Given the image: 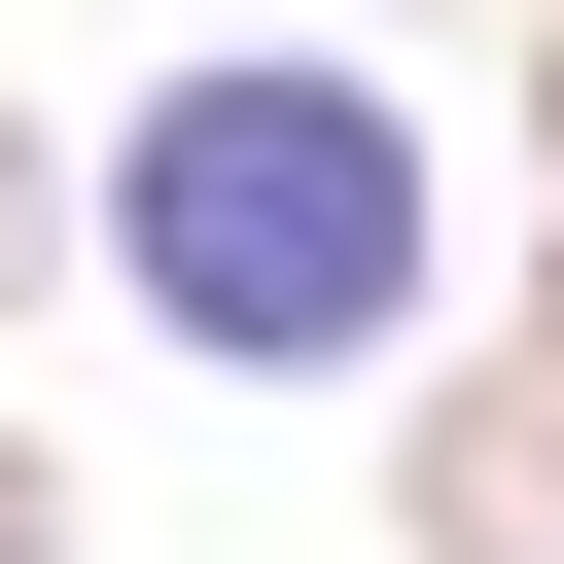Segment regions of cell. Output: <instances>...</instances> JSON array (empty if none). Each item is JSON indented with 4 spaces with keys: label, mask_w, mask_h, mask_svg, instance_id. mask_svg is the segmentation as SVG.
<instances>
[{
    "label": "cell",
    "mask_w": 564,
    "mask_h": 564,
    "mask_svg": "<svg viewBox=\"0 0 564 564\" xmlns=\"http://www.w3.org/2000/svg\"><path fill=\"white\" fill-rule=\"evenodd\" d=\"M0 564H106V494H70V423L0 388Z\"/></svg>",
    "instance_id": "5b68a950"
},
{
    "label": "cell",
    "mask_w": 564,
    "mask_h": 564,
    "mask_svg": "<svg viewBox=\"0 0 564 564\" xmlns=\"http://www.w3.org/2000/svg\"><path fill=\"white\" fill-rule=\"evenodd\" d=\"M494 70H529V212H494V352H564V0H529Z\"/></svg>",
    "instance_id": "277c9868"
},
{
    "label": "cell",
    "mask_w": 564,
    "mask_h": 564,
    "mask_svg": "<svg viewBox=\"0 0 564 564\" xmlns=\"http://www.w3.org/2000/svg\"><path fill=\"white\" fill-rule=\"evenodd\" d=\"M70 282H106V141H70V106H35V70H0V352H35V317H70Z\"/></svg>",
    "instance_id": "3957f363"
},
{
    "label": "cell",
    "mask_w": 564,
    "mask_h": 564,
    "mask_svg": "<svg viewBox=\"0 0 564 564\" xmlns=\"http://www.w3.org/2000/svg\"><path fill=\"white\" fill-rule=\"evenodd\" d=\"M352 458H388V564H564V352L423 317V352L352 388Z\"/></svg>",
    "instance_id": "7a4b0ae2"
},
{
    "label": "cell",
    "mask_w": 564,
    "mask_h": 564,
    "mask_svg": "<svg viewBox=\"0 0 564 564\" xmlns=\"http://www.w3.org/2000/svg\"><path fill=\"white\" fill-rule=\"evenodd\" d=\"M388 35H529V0H388Z\"/></svg>",
    "instance_id": "8992f818"
},
{
    "label": "cell",
    "mask_w": 564,
    "mask_h": 564,
    "mask_svg": "<svg viewBox=\"0 0 564 564\" xmlns=\"http://www.w3.org/2000/svg\"><path fill=\"white\" fill-rule=\"evenodd\" d=\"M423 282H458V176H423V70L388 35H176L106 106V317L176 388H247V423L282 388H388Z\"/></svg>",
    "instance_id": "6da1fadb"
}]
</instances>
